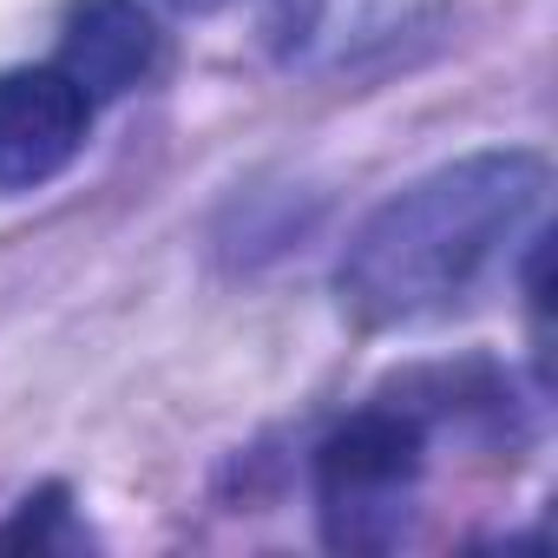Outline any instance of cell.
<instances>
[{"instance_id":"cell-1","label":"cell","mask_w":558,"mask_h":558,"mask_svg":"<svg viewBox=\"0 0 558 558\" xmlns=\"http://www.w3.org/2000/svg\"><path fill=\"white\" fill-rule=\"evenodd\" d=\"M551 165L532 145L466 151L362 217L336 263L342 316L368 336L466 316L545 230Z\"/></svg>"},{"instance_id":"cell-2","label":"cell","mask_w":558,"mask_h":558,"mask_svg":"<svg viewBox=\"0 0 558 558\" xmlns=\"http://www.w3.org/2000/svg\"><path fill=\"white\" fill-rule=\"evenodd\" d=\"M493 434V381L480 362L414 368L316 447V519L336 551H388L408 532L440 434Z\"/></svg>"},{"instance_id":"cell-3","label":"cell","mask_w":558,"mask_h":558,"mask_svg":"<svg viewBox=\"0 0 558 558\" xmlns=\"http://www.w3.org/2000/svg\"><path fill=\"white\" fill-rule=\"evenodd\" d=\"M93 132V99L47 60L0 73V197L53 184Z\"/></svg>"},{"instance_id":"cell-4","label":"cell","mask_w":558,"mask_h":558,"mask_svg":"<svg viewBox=\"0 0 558 558\" xmlns=\"http://www.w3.org/2000/svg\"><path fill=\"white\" fill-rule=\"evenodd\" d=\"M165 53V34L151 21L145 0H66V21H60V73L93 99H125L132 86L151 80Z\"/></svg>"},{"instance_id":"cell-5","label":"cell","mask_w":558,"mask_h":558,"mask_svg":"<svg viewBox=\"0 0 558 558\" xmlns=\"http://www.w3.org/2000/svg\"><path fill=\"white\" fill-rule=\"evenodd\" d=\"M86 545H93V532L80 525L66 480L34 486L8 519H0V551H86Z\"/></svg>"},{"instance_id":"cell-6","label":"cell","mask_w":558,"mask_h":558,"mask_svg":"<svg viewBox=\"0 0 558 558\" xmlns=\"http://www.w3.org/2000/svg\"><path fill=\"white\" fill-rule=\"evenodd\" d=\"M178 14H223V8H236V0H171Z\"/></svg>"}]
</instances>
